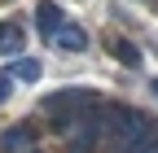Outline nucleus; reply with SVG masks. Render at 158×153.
Returning <instances> with one entry per match:
<instances>
[{
    "mask_svg": "<svg viewBox=\"0 0 158 153\" xmlns=\"http://www.w3.org/2000/svg\"><path fill=\"white\" fill-rule=\"evenodd\" d=\"M88 109H97V92H88V88H57V92L44 96V114L57 118V127L79 118V114H88Z\"/></svg>",
    "mask_w": 158,
    "mask_h": 153,
    "instance_id": "1",
    "label": "nucleus"
},
{
    "mask_svg": "<svg viewBox=\"0 0 158 153\" xmlns=\"http://www.w3.org/2000/svg\"><path fill=\"white\" fill-rule=\"evenodd\" d=\"M62 131H66L70 153H92V149H97V140H101V114L88 109V114H79V118L62 123Z\"/></svg>",
    "mask_w": 158,
    "mask_h": 153,
    "instance_id": "2",
    "label": "nucleus"
},
{
    "mask_svg": "<svg viewBox=\"0 0 158 153\" xmlns=\"http://www.w3.org/2000/svg\"><path fill=\"white\" fill-rule=\"evenodd\" d=\"M35 123H13L5 136H0V153H31L35 149Z\"/></svg>",
    "mask_w": 158,
    "mask_h": 153,
    "instance_id": "3",
    "label": "nucleus"
},
{
    "mask_svg": "<svg viewBox=\"0 0 158 153\" xmlns=\"http://www.w3.org/2000/svg\"><path fill=\"white\" fill-rule=\"evenodd\" d=\"M53 44L62 48V53H84V48H88V31L75 26V22H62L57 35H53Z\"/></svg>",
    "mask_w": 158,
    "mask_h": 153,
    "instance_id": "4",
    "label": "nucleus"
},
{
    "mask_svg": "<svg viewBox=\"0 0 158 153\" xmlns=\"http://www.w3.org/2000/svg\"><path fill=\"white\" fill-rule=\"evenodd\" d=\"M27 44V31L18 26V22H0V57H13V53H22Z\"/></svg>",
    "mask_w": 158,
    "mask_h": 153,
    "instance_id": "5",
    "label": "nucleus"
},
{
    "mask_svg": "<svg viewBox=\"0 0 158 153\" xmlns=\"http://www.w3.org/2000/svg\"><path fill=\"white\" fill-rule=\"evenodd\" d=\"M62 22H66V18H62V9H57V5H53V0H44V5H40V9H35V26H40V31H44V35H48V40H53V35H57V26H62Z\"/></svg>",
    "mask_w": 158,
    "mask_h": 153,
    "instance_id": "6",
    "label": "nucleus"
},
{
    "mask_svg": "<svg viewBox=\"0 0 158 153\" xmlns=\"http://www.w3.org/2000/svg\"><path fill=\"white\" fill-rule=\"evenodd\" d=\"M40 70H44V66H40L35 57H18V61L9 66V79H22V83H35V79H40Z\"/></svg>",
    "mask_w": 158,
    "mask_h": 153,
    "instance_id": "7",
    "label": "nucleus"
},
{
    "mask_svg": "<svg viewBox=\"0 0 158 153\" xmlns=\"http://www.w3.org/2000/svg\"><path fill=\"white\" fill-rule=\"evenodd\" d=\"M110 53H114L123 66H141V48H132L127 40H110Z\"/></svg>",
    "mask_w": 158,
    "mask_h": 153,
    "instance_id": "8",
    "label": "nucleus"
},
{
    "mask_svg": "<svg viewBox=\"0 0 158 153\" xmlns=\"http://www.w3.org/2000/svg\"><path fill=\"white\" fill-rule=\"evenodd\" d=\"M9 92H13V79H9V74H0V101H9Z\"/></svg>",
    "mask_w": 158,
    "mask_h": 153,
    "instance_id": "9",
    "label": "nucleus"
},
{
    "mask_svg": "<svg viewBox=\"0 0 158 153\" xmlns=\"http://www.w3.org/2000/svg\"><path fill=\"white\" fill-rule=\"evenodd\" d=\"M149 88H154V96H158V79H154V83H149Z\"/></svg>",
    "mask_w": 158,
    "mask_h": 153,
    "instance_id": "10",
    "label": "nucleus"
},
{
    "mask_svg": "<svg viewBox=\"0 0 158 153\" xmlns=\"http://www.w3.org/2000/svg\"><path fill=\"white\" fill-rule=\"evenodd\" d=\"M149 153H158V144H154V149H149Z\"/></svg>",
    "mask_w": 158,
    "mask_h": 153,
    "instance_id": "11",
    "label": "nucleus"
}]
</instances>
